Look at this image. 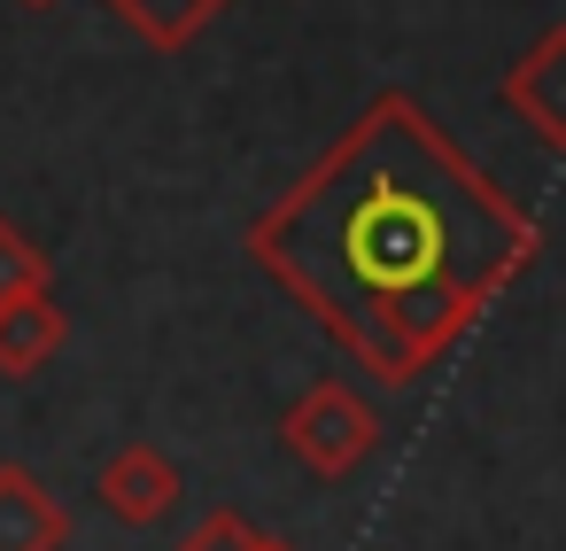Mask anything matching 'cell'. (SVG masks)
I'll return each mask as SVG.
<instances>
[{"label": "cell", "instance_id": "obj_5", "mask_svg": "<svg viewBox=\"0 0 566 551\" xmlns=\"http://www.w3.org/2000/svg\"><path fill=\"white\" fill-rule=\"evenodd\" d=\"M55 350H63V311L48 303V288H40V295H17V303H0V373H9V381L40 373Z\"/></svg>", "mask_w": 566, "mask_h": 551}, {"label": "cell", "instance_id": "obj_4", "mask_svg": "<svg viewBox=\"0 0 566 551\" xmlns=\"http://www.w3.org/2000/svg\"><path fill=\"white\" fill-rule=\"evenodd\" d=\"M63 536L71 520L48 497V481L24 466H0V551H63Z\"/></svg>", "mask_w": 566, "mask_h": 551}, {"label": "cell", "instance_id": "obj_7", "mask_svg": "<svg viewBox=\"0 0 566 551\" xmlns=\"http://www.w3.org/2000/svg\"><path fill=\"white\" fill-rule=\"evenodd\" d=\"M48 288V257L0 218V303H17V295H40Z\"/></svg>", "mask_w": 566, "mask_h": 551}, {"label": "cell", "instance_id": "obj_3", "mask_svg": "<svg viewBox=\"0 0 566 551\" xmlns=\"http://www.w3.org/2000/svg\"><path fill=\"white\" fill-rule=\"evenodd\" d=\"M102 505L125 520V528H156L171 505H179V466L164 458V450H148V443H133V450H117L109 466H102Z\"/></svg>", "mask_w": 566, "mask_h": 551}, {"label": "cell", "instance_id": "obj_6", "mask_svg": "<svg viewBox=\"0 0 566 551\" xmlns=\"http://www.w3.org/2000/svg\"><path fill=\"white\" fill-rule=\"evenodd\" d=\"M109 9L133 24V32H148L156 48H179V40H195L226 0H109Z\"/></svg>", "mask_w": 566, "mask_h": 551}, {"label": "cell", "instance_id": "obj_9", "mask_svg": "<svg viewBox=\"0 0 566 551\" xmlns=\"http://www.w3.org/2000/svg\"><path fill=\"white\" fill-rule=\"evenodd\" d=\"M535 63H543V71H558V102H543V110H535V125H543L551 141H566V32H558Z\"/></svg>", "mask_w": 566, "mask_h": 551}, {"label": "cell", "instance_id": "obj_2", "mask_svg": "<svg viewBox=\"0 0 566 551\" xmlns=\"http://www.w3.org/2000/svg\"><path fill=\"white\" fill-rule=\"evenodd\" d=\"M373 435H380V419L349 396V388H311L295 412H287V443L303 450V466H318V474H349L365 450H373Z\"/></svg>", "mask_w": 566, "mask_h": 551}, {"label": "cell", "instance_id": "obj_8", "mask_svg": "<svg viewBox=\"0 0 566 551\" xmlns=\"http://www.w3.org/2000/svg\"><path fill=\"white\" fill-rule=\"evenodd\" d=\"M179 551H264V543H256V536H249L233 512H210V520H202V528H195Z\"/></svg>", "mask_w": 566, "mask_h": 551}, {"label": "cell", "instance_id": "obj_1", "mask_svg": "<svg viewBox=\"0 0 566 551\" xmlns=\"http://www.w3.org/2000/svg\"><path fill=\"white\" fill-rule=\"evenodd\" d=\"M256 257L373 381L403 388L527 257V226L411 102H380L256 226Z\"/></svg>", "mask_w": 566, "mask_h": 551}, {"label": "cell", "instance_id": "obj_10", "mask_svg": "<svg viewBox=\"0 0 566 551\" xmlns=\"http://www.w3.org/2000/svg\"><path fill=\"white\" fill-rule=\"evenodd\" d=\"M264 551H280V543H264Z\"/></svg>", "mask_w": 566, "mask_h": 551}]
</instances>
